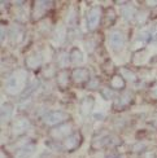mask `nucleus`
Masks as SVG:
<instances>
[{"label":"nucleus","mask_w":157,"mask_h":158,"mask_svg":"<svg viewBox=\"0 0 157 158\" xmlns=\"http://www.w3.org/2000/svg\"><path fill=\"white\" fill-rule=\"evenodd\" d=\"M27 83V73L25 70H17L13 74H10V77L7 79V91L12 95L20 93L25 88V86Z\"/></svg>","instance_id":"nucleus-1"},{"label":"nucleus","mask_w":157,"mask_h":158,"mask_svg":"<svg viewBox=\"0 0 157 158\" xmlns=\"http://www.w3.org/2000/svg\"><path fill=\"white\" fill-rule=\"evenodd\" d=\"M70 119V116L61 110H56V112H49L43 117V123L47 127H55V126H61L66 121Z\"/></svg>","instance_id":"nucleus-2"},{"label":"nucleus","mask_w":157,"mask_h":158,"mask_svg":"<svg viewBox=\"0 0 157 158\" xmlns=\"http://www.w3.org/2000/svg\"><path fill=\"white\" fill-rule=\"evenodd\" d=\"M33 14H31V18L34 21H37L39 18H42L45 13L49 10V8H52L53 3L52 1H34L33 3Z\"/></svg>","instance_id":"nucleus-3"},{"label":"nucleus","mask_w":157,"mask_h":158,"mask_svg":"<svg viewBox=\"0 0 157 158\" xmlns=\"http://www.w3.org/2000/svg\"><path fill=\"white\" fill-rule=\"evenodd\" d=\"M100 20H101V10H100V8H91L90 10H88L87 13V29L90 31L95 30L96 27L100 25Z\"/></svg>","instance_id":"nucleus-4"},{"label":"nucleus","mask_w":157,"mask_h":158,"mask_svg":"<svg viewBox=\"0 0 157 158\" xmlns=\"http://www.w3.org/2000/svg\"><path fill=\"white\" fill-rule=\"evenodd\" d=\"M81 143H82V135L79 134V132H76V134L67 136V138L64 140L62 146L66 152H73V150L79 148Z\"/></svg>","instance_id":"nucleus-5"},{"label":"nucleus","mask_w":157,"mask_h":158,"mask_svg":"<svg viewBox=\"0 0 157 158\" xmlns=\"http://www.w3.org/2000/svg\"><path fill=\"white\" fill-rule=\"evenodd\" d=\"M108 40H109V45L112 47L113 49L118 51L125 44V35L122 34V31H120V30H113L109 33Z\"/></svg>","instance_id":"nucleus-6"},{"label":"nucleus","mask_w":157,"mask_h":158,"mask_svg":"<svg viewBox=\"0 0 157 158\" xmlns=\"http://www.w3.org/2000/svg\"><path fill=\"white\" fill-rule=\"evenodd\" d=\"M29 127H30V122H29L27 118L20 117L18 119H16L12 123L10 131H12V134H14V135H21V134H23Z\"/></svg>","instance_id":"nucleus-7"},{"label":"nucleus","mask_w":157,"mask_h":158,"mask_svg":"<svg viewBox=\"0 0 157 158\" xmlns=\"http://www.w3.org/2000/svg\"><path fill=\"white\" fill-rule=\"evenodd\" d=\"M90 73H88L87 69L84 67H77V69L73 70L71 73V80L77 84H82V83H86V82L90 80Z\"/></svg>","instance_id":"nucleus-8"},{"label":"nucleus","mask_w":157,"mask_h":158,"mask_svg":"<svg viewBox=\"0 0 157 158\" xmlns=\"http://www.w3.org/2000/svg\"><path fill=\"white\" fill-rule=\"evenodd\" d=\"M42 62H43V57L40 53H38V52L31 53L26 59V66L29 70H38L39 67L42 66Z\"/></svg>","instance_id":"nucleus-9"},{"label":"nucleus","mask_w":157,"mask_h":158,"mask_svg":"<svg viewBox=\"0 0 157 158\" xmlns=\"http://www.w3.org/2000/svg\"><path fill=\"white\" fill-rule=\"evenodd\" d=\"M133 102V95L131 93H123L122 96H120L118 99L114 101L113 108L116 110H123Z\"/></svg>","instance_id":"nucleus-10"},{"label":"nucleus","mask_w":157,"mask_h":158,"mask_svg":"<svg viewBox=\"0 0 157 158\" xmlns=\"http://www.w3.org/2000/svg\"><path fill=\"white\" fill-rule=\"evenodd\" d=\"M70 131H71V126L69 123H64L59 126L57 128H55L52 131V135L55 138H64V136H70Z\"/></svg>","instance_id":"nucleus-11"},{"label":"nucleus","mask_w":157,"mask_h":158,"mask_svg":"<svg viewBox=\"0 0 157 158\" xmlns=\"http://www.w3.org/2000/svg\"><path fill=\"white\" fill-rule=\"evenodd\" d=\"M110 88L112 89H117V91H121V89L125 88V79L121 74H114L112 77V80H110Z\"/></svg>","instance_id":"nucleus-12"},{"label":"nucleus","mask_w":157,"mask_h":158,"mask_svg":"<svg viewBox=\"0 0 157 158\" xmlns=\"http://www.w3.org/2000/svg\"><path fill=\"white\" fill-rule=\"evenodd\" d=\"M34 149H35V145L33 144V143L27 141L26 144H23L22 146H20V148H18V150H17V157L23 158V157L30 156V154L34 152Z\"/></svg>","instance_id":"nucleus-13"},{"label":"nucleus","mask_w":157,"mask_h":158,"mask_svg":"<svg viewBox=\"0 0 157 158\" xmlns=\"http://www.w3.org/2000/svg\"><path fill=\"white\" fill-rule=\"evenodd\" d=\"M70 82V73L66 70H61L57 74V83L61 88H66Z\"/></svg>","instance_id":"nucleus-14"},{"label":"nucleus","mask_w":157,"mask_h":158,"mask_svg":"<svg viewBox=\"0 0 157 158\" xmlns=\"http://www.w3.org/2000/svg\"><path fill=\"white\" fill-rule=\"evenodd\" d=\"M92 106H94V99H92L91 96H87V97H84L83 101L81 102V112L83 114L91 113Z\"/></svg>","instance_id":"nucleus-15"},{"label":"nucleus","mask_w":157,"mask_h":158,"mask_svg":"<svg viewBox=\"0 0 157 158\" xmlns=\"http://www.w3.org/2000/svg\"><path fill=\"white\" fill-rule=\"evenodd\" d=\"M69 59H70L71 64H76V65H77V64L82 62V60H83V55H82V52L78 48H73L69 52Z\"/></svg>","instance_id":"nucleus-16"},{"label":"nucleus","mask_w":157,"mask_h":158,"mask_svg":"<svg viewBox=\"0 0 157 158\" xmlns=\"http://www.w3.org/2000/svg\"><path fill=\"white\" fill-rule=\"evenodd\" d=\"M12 113H13V106L10 104H3L1 106V121L3 122H7L12 117Z\"/></svg>","instance_id":"nucleus-17"},{"label":"nucleus","mask_w":157,"mask_h":158,"mask_svg":"<svg viewBox=\"0 0 157 158\" xmlns=\"http://www.w3.org/2000/svg\"><path fill=\"white\" fill-rule=\"evenodd\" d=\"M121 75L123 77L125 80H128V82H136V75H135L133 71H130L128 69H126V67H122L121 69Z\"/></svg>","instance_id":"nucleus-18"},{"label":"nucleus","mask_w":157,"mask_h":158,"mask_svg":"<svg viewBox=\"0 0 157 158\" xmlns=\"http://www.w3.org/2000/svg\"><path fill=\"white\" fill-rule=\"evenodd\" d=\"M122 16L126 20H128V21L133 20V17H134V8L130 4H125V7L122 8Z\"/></svg>","instance_id":"nucleus-19"},{"label":"nucleus","mask_w":157,"mask_h":158,"mask_svg":"<svg viewBox=\"0 0 157 158\" xmlns=\"http://www.w3.org/2000/svg\"><path fill=\"white\" fill-rule=\"evenodd\" d=\"M65 37H66V31L64 27H59L56 30V37H55V40L57 43H62L65 40Z\"/></svg>","instance_id":"nucleus-20"},{"label":"nucleus","mask_w":157,"mask_h":158,"mask_svg":"<svg viewBox=\"0 0 157 158\" xmlns=\"http://www.w3.org/2000/svg\"><path fill=\"white\" fill-rule=\"evenodd\" d=\"M105 20H106V25H108V26H109L110 23H114V21H116V13H114L113 9H108V10H106Z\"/></svg>","instance_id":"nucleus-21"},{"label":"nucleus","mask_w":157,"mask_h":158,"mask_svg":"<svg viewBox=\"0 0 157 158\" xmlns=\"http://www.w3.org/2000/svg\"><path fill=\"white\" fill-rule=\"evenodd\" d=\"M53 75H55V67H53V65H48L44 67V70H43V77L44 78H52Z\"/></svg>","instance_id":"nucleus-22"},{"label":"nucleus","mask_w":157,"mask_h":158,"mask_svg":"<svg viewBox=\"0 0 157 158\" xmlns=\"http://www.w3.org/2000/svg\"><path fill=\"white\" fill-rule=\"evenodd\" d=\"M99 84H100V82H99L98 78H91L87 83V88L88 89H95V88L99 87Z\"/></svg>","instance_id":"nucleus-23"},{"label":"nucleus","mask_w":157,"mask_h":158,"mask_svg":"<svg viewBox=\"0 0 157 158\" xmlns=\"http://www.w3.org/2000/svg\"><path fill=\"white\" fill-rule=\"evenodd\" d=\"M101 95L104 96V99L110 100L113 97V89L112 88H103L101 89Z\"/></svg>","instance_id":"nucleus-24"},{"label":"nucleus","mask_w":157,"mask_h":158,"mask_svg":"<svg viewBox=\"0 0 157 158\" xmlns=\"http://www.w3.org/2000/svg\"><path fill=\"white\" fill-rule=\"evenodd\" d=\"M151 96H152L153 99H157V83L153 86L152 89H151Z\"/></svg>","instance_id":"nucleus-25"},{"label":"nucleus","mask_w":157,"mask_h":158,"mask_svg":"<svg viewBox=\"0 0 157 158\" xmlns=\"http://www.w3.org/2000/svg\"><path fill=\"white\" fill-rule=\"evenodd\" d=\"M105 158H120V154L117 152H110L105 156Z\"/></svg>","instance_id":"nucleus-26"},{"label":"nucleus","mask_w":157,"mask_h":158,"mask_svg":"<svg viewBox=\"0 0 157 158\" xmlns=\"http://www.w3.org/2000/svg\"><path fill=\"white\" fill-rule=\"evenodd\" d=\"M143 158H155V153L153 152H147V153H142Z\"/></svg>","instance_id":"nucleus-27"},{"label":"nucleus","mask_w":157,"mask_h":158,"mask_svg":"<svg viewBox=\"0 0 157 158\" xmlns=\"http://www.w3.org/2000/svg\"><path fill=\"white\" fill-rule=\"evenodd\" d=\"M147 4H148V5L155 7V5H157V1H147Z\"/></svg>","instance_id":"nucleus-28"}]
</instances>
